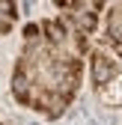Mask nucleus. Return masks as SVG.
Instances as JSON below:
<instances>
[{"label":"nucleus","mask_w":122,"mask_h":125,"mask_svg":"<svg viewBox=\"0 0 122 125\" xmlns=\"http://www.w3.org/2000/svg\"><path fill=\"white\" fill-rule=\"evenodd\" d=\"M107 42L122 54V6H113L107 15Z\"/></svg>","instance_id":"obj_3"},{"label":"nucleus","mask_w":122,"mask_h":125,"mask_svg":"<svg viewBox=\"0 0 122 125\" xmlns=\"http://www.w3.org/2000/svg\"><path fill=\"white\" fill-rule=\"evenodd\" d=\"M116 74H119L116 60H113L110 54H104V51H95V54H92V81H95V89L104 86L107 81H113Z\"/></svg>","instance_id":"obj_1"},{"label":"nucleus","mask_w":122,"mask_h":125,"mask_svg":"<svg viewBox=\"0 0 122 125\" xmlns=\"http://www.w3.org/2000/svg\"><path fill=\"white\" fill-rule=\"evenodd\" d=\"M98 95H101L104 104L119 107V104H122V74H116L113 81H107L104 86H98Z\"/></svg>","instance_id":"obj_4"},{"label":"nucleus","mask_w":122,"mask_h":125,"mask_svg":"<svg viewBox=\"0 0 122 125\" xmlns=\"http://www.w3.org/2000/svg\"><path fill=\"white\" fill-rule=\"evenodd\" d=\"M42 33H45L51 48H63L66 39H69V27H66V21L54 18V21H42Z\"/></svg>","instance_id":"obj_2"}]
</instances>
